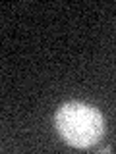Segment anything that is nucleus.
I'll return each instance as SVG.
<instances>
[{
  "label": "nucleus",
  "instance_id": "1",
  "mask_svg": "<svg viewBox=\"0 0 116 154\" xmlns=\"http://www.w3.org/2000/svg\"><path fill=\"white\" fill-rule=\"evenodd\" d=\"M58 135L74 148H91L105 135V118L95 106L85 102H66L54 116Z\"/></svg>",
  "mask_w": 116,
  "mask_h": 154
}]
</instances>
